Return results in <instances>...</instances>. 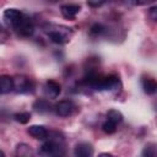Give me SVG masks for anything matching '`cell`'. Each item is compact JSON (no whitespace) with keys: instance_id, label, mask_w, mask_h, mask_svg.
<instances>
[{"instance_id":"6da1fadb","label":"cell","mask_w":157,"mask_h":157,"mask_svg":"<svg viewBox=\"0 0 157 157\" xmlns=\"http://www.w3.org/2000/svg\"><path fill=\"white\" fill-rule=\"evenodd\" d=\"M12 27L16 29V32L22 36V37H31L34 32V26H33V22L31 21V18H28L27 16L22 15L21 18H18L13 25Z\"/></svg>"},{"instance_id":"7a4b0ae2","label":"cell","mask_w":157,"mask_h":157,"mask_svg":"<svg viewBox=\"0 0 157 157\" xmlns=\"http://www.w3.org/2000/svg\"><path fill=\"white\" fill-rule=\"evenodd\" d=\"M34 85L31 78L25 75H17L13 77V91L17 93H32Z\"/></svg>"},{"instance_id":"3957f363","label":"cell","mask_w":157,"mask_h":157,"mask_svg":"<svg viewBox=\"0 0 157 157\" xmlns=\"http://www.w3.org/2000/svg\"><path fill=\"white\" fill-rule=\"evenodd\" d=\"M121 88V81L117 75H107L102 77L99 91H110V92H118Z\"/></svg>"},{"instance_id":"277c9868","label":"cell","mask_w":157,"mask_h":157,"mask_svg":"<svg viewBox=\"0 0 157 157\" xmlns=\"http://www.w3.org/2000/svg\"><path fill=\"white\" fill-rule=\"evenodd\" d=\"M63 145L55 144L50 140H48L47 142H44L40 146V153L42 155H47V156H55V155H63L64 152L61 151Z\"/></svg>"},{"instance_id":"5b68a950","label":"cell","mask_w":157,"mask_h":157,"mask_svg":"<svg viewBox=\"0 0 157 157\" xmlns=\"http://www.w3.org/2000/svg\"><path fill=\"white\" fill-rule=\"evenodd\" d=\"M54 109H55V113H56L59 117H61V118H66V117H69V115L72 114L74 104H72L70 101L64 99V101L58 102V103L55 104Z\"/></svg>"},{"instance_id":"8992f818","label":"cell","mask_w":157,"mask_h":157,"mask_svg":"<svg viewBox=\"0 0 157 157\" xmlns=\"http://www.w3.org/2000/svg\"><path fill=\"white\" fill-rule=\"evenodd\" d=\"M44 92L49 98H56L61 92V86L55 80H48L44 85Z\"/></svg>"},{"instance_id":"52a82bcc","label":"cell","mask_w":157,"mask_h":157,"mask_svg":"<svg viewBox=\"0 0 157 157\" xmlns=\"http://www.w3.org/2000/svg\"><path fill=\"white\" fill-rule=\"evenodd\" d=\"M80 11H81V6L80 5H75V4H66V5H61L60 6L61 15L67 20H75L76 15Z\"/></svg>"},{"instance_id":"ba28073f","label":"cell","mask_w":157,"mask_h":157,"mask_svg":"<svg viewBox=\"0 0 157 157\" xmlns=\"http://www.w3.org/2000/svg\"><path fill=\"white\" fill-rule=\"evenodd\" d=\"M74 155L77 157H90L93 155V147L88 142H80L75 146Z\"/></svg>"},{"instance_id":"9c48e42d","label":"cell","mask_w":157,"mask_h":157,"mask_svg":"<svg viewBox=\"0 0 157 157\" xmlns=\"http://www.w3.org/2000/svg\"><path fill=\"white\" fill-rule=\"evenodd\" d=\"M141 86H142V90L146 94H155L156 91H157V83L155 81V78L152 77H146L144 76L141 78Z\"/></svg>"},{"instance_id":"30bf717a","label":"cell","mask_w":157,"mask_h":157,"mask_svg":"<svg viewBox=\"0 0 157 157\" xmlns=\"http://www.w3.org/2000/svg\"><path fill=\"white\" fill-rule=\"evenodd\" d=\"M27 132L32 137L38 139V140H44L47 139V135H48V130L42 125H31L27 129Z\"/></svg>"},{"instance_id":"8fae6325","label":"cell","mask_w":157,"mask_h":157,"mask_svg":"<svg viewBox=\"0 0 157 157\" xmlns=\"http://www.w3.org/2000/svg\"><path fill=\"white\" fill-rule=\"evenodd\" d=\"M11 91H13V77L9 75H1L0 76V92L9 93Z\"/></svg>"},{"instance_id":"7c38bea8","label":"cell","mask_w":157,"mask_h":157,"mask_svg":"<svg viewBox=\"0 0 157 157\" xmlns=\"http://www.w3.org/2000/svg\"><path fill=\"white\" fill-rule=\"evenodd\" d=\"M47 32H48L49 39L55 44H64V43H66L69 40V38L61 31H55L54 28H52L50 31H47Z\"/></svg>"},{"instance_id":"4fadbf2b","label":"cell","mask_w":157,"mask_h":157,"mask_svg":"<svg viewBox=\"0 0 157 157\" xmlns=\"http://www.w3.org/2000/svg\"><path fill=\"white\" fill-rule=\"evenodd\" d=\"M22 12L20 11V10H17V9H6L5 11H4V17H5V20L7 21V22H10V25L12 26L18 18H21L22 17Z\"/></svg>"},{"instance_id":"5bb4252c","label":"cell","mask_w":157,"mask_h":157,"mask_svg":"<svg viewBox=\"0 0 157 157\" xmlns=\"http://www.w3.org/2000/svg\"><path fill=\"white\" fill-rule=\"evenodd\" d=\"M32 108L34 109V112H37L39 114H44V113L50 112L52 107H50L49 101H47V99H37V101H34Z\"/></svg>"},{"instance_id":"9a60e30c","label":"cell","mask_w":157,"mask_h":157,"mask_svg":"<svg viewBox=\"0 0 157 157\" xmlns=\"http://www.w3.org/2000/svg\"><path fill=\"white\" fill-rule=\"evenodd\" d=\"M32 153H33V151H32L31 146H28L27 144L22 142V144H18L16 146V155L20 156V157H27V156H29Z\"/></svg>"},{"instance_id":"2e32d148","label":"cell","mask_w":157,"mask_h":157,"mask_svg":"<svg viewBox=\"0 0 157 157\" xmlns=\"http://www.w3.org/2000/svg\"><path fill=\"white\" fill-rule=\"evenodd\" d=\"M107 118L109 119V120H112V121H114L115 124H118V123H121L123 121V114L119 112V110H117V109H110L108 113H107Z\"/></svg>"},{"instance_id":"e0dca14e","label":"cell","mask_w":157,"mask_h":157,"mask_svg":"<svg viewBox=\"0 0 157 157\" xmlns=\"http://www.w3.org/2000/svg\"><path fill=\"white\" fill-rule=\"evenodd\" d=\"M13 119H15L17 123H20V124H27V123L29 121V119H31V113H28V112H20V113H16V114L13 115Z\"/></svg>"},{"instance_id":"ac0fdd59","label":"cell","mask_w":157,"mask_h":157,"mask_svg":"<svg viewBox=\"0 0 157 157\" xmlns=\"http://www.w3.org/2000/svg\"><path fill=\"white\" fill-rule=\"evenodd\" d=\"M144 157H153L156 155V145L153 142L151 144H147L144 150H142V153H141Z\"/></svg>"},{"instance_id":"d6986e66","label":"cell","mask_w":157,"mask_h":157,"mask_svg":"<svg viewBox=\"0 0 157 157\" xmlns=\"http://www.w3.org/2000/svg\"><path fill=\"white\" fill-rule=\"evenodd\" d=\"M102 129H103V131H104L105 134H114L115 130H117V124H115L114 121H112V120L108 119L107 121L103 123Z\"/></svg>"},{"instance_id":"ffe728a7","label":"cell","mask_w":157,"mask_h":157,"mask_svg":"<svg viewBox=\"0 0 157 157\" xmlns=\"http://www.w3.org/2000/svg\"><path fill=\"white\" fill-rule=\"evenodd\" d=\"M104 31H105V27L102 23H93L90 28V33L92 36H101L102 33H104Z\"/></svg>"},{"instance_id":"44dd1931","label":"cell","mask_w":157,"mask_h":157,"mask_svg":"<svg viewBox=\"0 0 157 157\" xmlns=\"http://www.w3.org/2000/svg\"><path fill=\"white\" fill-rule=\"evenodd\" d=\"M104 1H105V0H87V4H88L90 6H92V7H98V6H101Z\"/></svg>"},{"instance_id":"7402d4cb","label":"cell","mask_w":157,"mask_h":157,"mask_svg":"<svg viewBox=\"0 0 157 157\" xmlns=\"http://www.w3.org/2000/svg\"><path fill=\"white\" fill-rule=\"evenodd\" d=\"M150 17H151V20H157V7L156 6H152L151 9H150Z\"/></svg>"},{"instance_id":"603a6c76","label":"cell","mask_w":157,"mask_h":157,"mask_svg":"<svg viewBox=\"0 0 157 157\" xmlns=\"http://www.w3.org/2000/svg\"><path fill=\"white\" fill-rule=\"evenodd\" d=\"M101 156H108V157H112L113 155H112V153H101Z\"/></svg>"},{"instance_id":"cb8c5ba5","label":"cell","mask_w":157,"mask_h":157,"mask_svg":"<svg viewBox=\"0 0 157 157\" xmlns=\"http://www.w3.org/2000/svg\"><path fill=\"white\" fill-rule=\"evenodd\" d=\"M0 157H5V152L0 150Z\"/></svg>"},{"instance_id":"d4e9b609","label":"cell","mask_w":157,"mask_h":157,"mask_svg":"<svg viewBox=\"0 0 157 157\" xmlns=\"http://www.w3.org/2000/svg\"><path fill=\"white\" fill-rule=\"evenodd\" d=\"M136 1H137V0H130V2H131L132 5H135V2H136Z\"/></svg>"},{"instance_id":"484cf974","label":"cell","mask_w":157,"mask_h":157,"mask_svg":"<svg viewBox=\"0 0 157 157\" xmlns=\"http://www.w3.org/2000/svg\"><path fill=\"white\" fill-rule=\"evenodd\" d=\"M49 1H53V2H54V1H56V0H49Z\"/></svg>"},{"instance_id":"4316f807","label":"cell","mask_w":157,"mask_h":157,"mask_svg":"<svg viewBox=\"0 0 157 157\" xmlns=\"http://www.w3.org/2000/svg\"><path fill=\"white\" fill-rule=\"evenodd\" d=\"M0 32H1V26H0Z\"/></svg>"},{"instance_id":"83f0119b","label":"cell","mask_w":157,"mask_h":157,"mask_svg":"<svg viewBox=\"0 0 157 157\" xmlns=\"http://www.w3.org/2000/svg\"><path fill=\"white\" fill-rule=\"evenodd\" d=\"M0 93H1V92H0Z\"/></svg>"}]
</instances>
